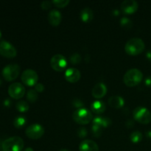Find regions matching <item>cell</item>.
I'll return each mask as SVG.
<instances>
[{
	"label": "cell",
	"instance_id": "obj_1",
	"mask_svg": "<svg viewBox=\"0 0 151 151\" xmlns=\"http://www.w3.org/2000/svg\"><path fill=\"white\" fill-rule=\"evenodd\" d=\"M145 48V44L142 39L133 38L128 40L125 45V50L130 55H138L143 52Z\"/></svg>",
	"mask_w": 151,
	"mask_h": 151
},
{
	"label": "cell",
	"instance_id": "obj_2",
	"mask_svg": "<svg viewBox=\"0 0 151 151\" xmlns=\"http://www.w3.org/2000/svg\"><path fill=\"white\" fill-rule=\"evenodd\" d=\"M143 79V74L139 69H131L125 72L123 77V82L127 86L134 87L139 84Z\"/></svg>",
	"mask_w": 151,
	"mask_h": 151
},
{
	"label": "cell",
	"instance_id": "obj_3",
	"mask_svg": "<svg viewBox=\"0 0 151 151\" xmlns=\"http://www.w3.org/2000/svg\"><path fill=\"white\" fill-rule=\"evenodd\" d=\"M24 140L19 137H12L7 139L2 142V151H22L23 150Z\"/></svg>",
	"mask_w": 151,
	"mask_h": 151
},
{
	"label": "cell",
	"instance_id": "obj_4",
	"mask_svg": "<svg viewBox=\"0 0 151 151\" xmlns=\"http://www.w3.org/2000/svg\"><path fill=\"white\" fill-rule=\"evenodd\" d=\"M74 121L80 125H86L93 120V114L91 111L85 108L77 109L72 114Z\"/></svg>",
	"mask_w": 151,
	"mask_h": 151
},
{
	"label": "cell",
	"instance_id": "obj_5",
	"mask_svg": "<svg viewBox=\"0 0 151 151\" xmlns=\"http://www.w3.org/2000/svg\"><path fill=\"white\" fill-rule=\"evenodd\" d=\"M133 116L138 122L147 125L151 122V113L147 108L138 106L133 111Z\"/></svg>",
	"mask_w": 151,
	"mask_h": 151
},
{
	"label": "cell",
	"instance_id": "obj_6",
	"mask_svg": "<svg viewBox=\"0 0 151 151\" xmlns=\"http://www.w3.org/2000/svg\"><path fill=\"white\" fill-rule=\"evenodd\" d=\"M20 66L16 63H10L3 68L1 75L7 81H13L19 77L20 73Z\"/></svg>",
	"mask_w": 151,
	"mask_h": 151
},
{
	"label": "cell",
	"instance_id": "obj_7",
	"mask_svg": "<svg viewBox=\"0 0 151 151\" xmlns=\"http://www.w3.org/2000/svg\"><path fill=\"white\" fill-rule=\"evenodd\" d=\"M24 84L28 86H34L38 83V75L35 70L31 69H25L21 77Z\"/></svg>",
	"mask_w": 151,
	"mask_h": 151
},
{
	"label": "cell",
	"instance_id": "obj_8",
	"mask_svg": "<svg viewBox=\"0 0 151 151\" xmlns=\"http://www.w3.org/2000/svg\"><path fill=\"white\" fill-rule=\"evenodd\" d=\"M0 55L7 58H13L17 55V50L10 42L1 40L0 41Z\"/></svg>",
	"mask_w": 151,
	"mask_h": 151
},
{
	"label": "cell",
	"instance_id": "obj_9",
	"mask_svg": "<svg viewBox=\"0 0 151 151\" xmlns=\"http://www.w3.org/2000/svg\"><path fill=\"white\" fill-rule=\"evenodd\" d=\"M25 134L28 138L32 139H38L41 138L44 134V128L42 125L38 123L32 124L27 128Z\"/></svg>",
	"mask_w": 151,
	"mask_h": 151
},
{
	"label": "cell",
	"instance_id": "obj_10",
	"mask_svg": "<svg viewBox=\"0 0 151 151\" xmlns=\"http://www.w3.org/2000/svg\"><path fill=\"white\" fill-rule=\"evenodd\" d=\"M8 94L15 100H20L25 94V87L20 83H13L8 88Z\"/></svg>",
	"mask_w": 151,
	"mask_h": 151
},
{
	"label": "cell",
	"instance_id": "obj_11",
	"mask_svg": "<svg viewBox=\"0 0 151 151\" xmlns=\"http://www.w3.org/2000/svg\"><path fill=\"white\" fill-rule=\"evenodd\" d=\"M50 65L56 72H62L67 66V60L62 55L56 54L51 58Z\"/></svg>",
	"mask_w": 151,
	"mask_h": 151
},
{
	"label": "cell",
	"instance_id": "obj_12",
	"mask_svg": "<svg viewBox=\"0 0 151 151\" xmlns=\"http://www.w3.org/2000/svg\"><path fill=\"white\" fill-rule=\"evenodd\" d=\"M139 4L134 0H125L121 4V10L125 14H133L138 10Z\"/></svg>",
	"mask_w": 151,
	"mask_h": 151
},
{
	"label": "cell",
	"instance_id": "obj_13",
	"mask_svg": "<svg viewBox=\"0 0 151 151\" xmlns=\"http://www.w3.org/2000/svg\"><path fill=\"white\" fill-rule=\"evenodd\" d=\"M64 77L66 81L75 83L81 79V73L76 68H69L65 71Z\"/></svg>",
	"mask_w": 151,
	"mask_h": 151
},
{
	"label": "cell",
	"instance_id": "obj_14",
	"mask_svg": "<svg viewBox=\"0 0 151 151\" xmlns=\"http://www.w3.org/2000/svg\"><path fill=\"white\" fill-rule=\"evenodd\" d=\"M47 19H48L49 23L51 25L55 27L58 26L60 24V22H61L62 15L59 10L53 9L48 13Z\"/></svg>",
	"mask_w": 151,
	"mask_h": 151
},
{
	"label": "cell",
	"instance_id": "obj_15",
	"mask_svg": "<svg viewBox=\"0 0 151 151\" xmlns=\"http://www.w3.org/2000/svg\"><path fill=\"white\" fill-rule=\"evenodd\" d=\"M107 93V86L103 83H98L92 88L91 94L96 99H100L104 97Z\"/></svg>",
	"mask_w": 151,
	"mask_h": 151
},
{
	"label": "cell",
	"instance_id": "obj_16",
	"mask_svg": "<svg viewBox=\"0 0 151 151\" xmlns=\"http://www.w3.org/2000/svg\"><path fill=\"white\" fill-rule=\"evenodd\" d=\"M80 151H99V146L95 142L91 139H85L79 145Z\"/></svg>",
	"mask_w": 151,
	"mask_h": 151
},
{
	"label": "cell",
	"instance_id": "obj_17",
	"mask_svg": "<svg viewBox=\"0 0 151 151\" xmlns=\"http://www.w3.org/2000/svg\"><path fill=\"white\" fill-rule=\"evenodd\" d=\"M109 104L114 109H121L125 105V100L120 96H112L109 97Z\"/></svg>",
	"mask_w": 151,
	"mask_h": 151
},
{
	"label": "cell",
	"instance_id": "obj_18",
	"mask_svg": "<svg viewBox=\"0 0 151 151\" xmlns=\"http://www.w3.org/2000/svg\"><path fill=\"white\" fill-rule=\"evenodd\" d=\"M91 111L94 112V114H103L106 111V104L102 100H95V101L91 103Z\"/></svg>",
	"mask_w": 151,
	"mask_h": 151
},
{
	"label": "cell",
	"instance_id": "obj_19",
	"mask_svg": "<svg viewBox=\"0 0 151 151\" xmlns=\"http://www.w3.org/2000/svg\"><path fill=\"white\" fill-rule=\"evenodd\" d=\"M81 19L85 23H88L91 22L94 18V13L93 10L89 7H85L81 12Z\"/></svg>",
	"mask_w": 151,
	"mask_h": 151
},
{
	"label": "cell",
	"instance_id": "obj_20",
	"mask_svg": "<svg viewBox=\"0 0 151 151\" xmlns=\"http://www.w3.org/2000/svg\"><path fill=\"white\" fill-rule=\"evenodd\" d=\"M93 124L100 125L102 128H107L111 124V120L109 117L104 116H96L93 119Z\"/></svg>",
	"mask_w": 151,
	"mask_h": 151
},
{
	"label": "cell",
	"instance_id": "obj_21",
	"mask_svg": "<svg viewBox=\"0 0 151 151\" xmlns=\"http://www.w3.org/2000/svg\"><path fill=\"white\" fill-rule=\"evenodd\" d=\"M27 119L23 116H16L13 120V125L16 128H22L26 125Z\"/></svg>",
	"mask_w": 151,
	"mask_h": 151
},
{
	"label": "cell",
	"instance_id": "obj_22",
	"mask_svg": "<svg viewBox=\"0 0 151 151\" xmlns=\"http://www.w3.org/2000/svg\"><path fill=\"white\" fill-rule=\"evenodd\" d=\"M16 108L21 113H25L29 110V105L26 101L19 100L16 104Z\"/></svg>",
	"mask_w": 151,
	"mask_h": 151
},
{
	"label": "cell",
	"instance_id": "obj_23",
	"mask_svg": "<svg viewBox=\"0 0 151 151\" xmlns=\"http://www.w3.org/2000/svg\"><path fill=\"white\" fill-rule=\"evenodd\" d=\"M142 139V134L139 131H134L130 134V140L133 143L140 142Z\"/></svg>",
	"mask_w": 151,
	"mask_h": 151
},
{
	"label": "cell",
	"instance_id": "obj_24",
	"mask_svg": "<svg viewBox=\"0 0 151 151\" xmlns=\"http://www.w3.org/2000/svg\"><path fill=\"white\" fill-rule=\"evenodd\" d=\"M38 98V92L35 90V88H30L27 91V100L30 103H35L37 101Z\"/></svg>",
	"mask_w": 151,
	"mask_h": 151
},
{
	"label": "cell",
	"instance_id": "obj_25",
	"mask_svg": "<svg viewBox=\"0 0 151 151\" xmlns=\"http://www.w3.org/2000/svg\"><path fill=\"white\" fill-rule=\"evenodd\" d=\"M120 25L125 29H130L133 26V22L129 18L124 16L120 19Z\"/></svg>",
	"mask_w": 151,
	"mask_h": 151
},
{
	"label": "cell",
	"instance_id": "obj_26",
	"mask_svg": "<svg viewBox=\"0 0 151 151\" xmlns=\"http://www.w3.org/2000/svg\"><path fill=\"white\" fill-rule=\"evenodd\" d=\"M91 131H92V134H94V137H100L103 133V128L98 125L93 124L92 126H91Z\"/></svg>",
	"mask_w": 151,
	"mask_h": 151
},
{
	"label": "cell",
	"instance_id": "obj_27",
	"mask_svg": "<svg viewBox=\"0 0 151 151\" xmlns=\"http://www.w3.org/2000/svg\"><path fill=\"white\" fill-rule=\"evenodd\" d=\"M70 1L69 0H54L52 1V3L54 4L55 7H65L69 4Z\"/></svg>",
	"mask_w": 151,
	"mask_h": 151
},
{
	"label": "cell",
	"instance_id": "obj_28",
	"mask_svg": "<svg viewBox=\"0 0 151 151\" xmlns=\"http://www.w3.org/2000/svg\"><path fill=\"white\" fill-rule=\"evenodd\" d=\"M69 60L72 64H78L81 61V56L78 53H74L70 56Z\"/></svg>",
	"mask_w": 151,
	"mask_h": 151
},
{
	"label": "cell",
	"instance_id": "obj_29",
	"mask_svg": "<svg viewBox=\"0 0 151 151\" xmlns=\"http://www.w3.org/2000/svg\"><path fill=\"white\" fill-rule=\"evenodd\" d=\"M87 134H88V131H87V129L86 128H81L78 129V135L80 138H85L86 137Z\"/></svg>",
	"mask_w": 151,
	"mask_h": 151
},
{
	"label": "cell",
	"instance_id": "obj_30",
	"mask_svg": "<svg viewBox=\"0 0 151 151\" xmlns=\"http://www.w3.org/2000/svg\"><path fill=\"white\" fill-rule=\"evenodd\" d=\"M52 4V1H44L41 2V7L42 9H44V10H49V9L51 7Z\"/></svg>",
	"mask_w": 151,
	"mask_h": 151
},
{
	"label": "cell",
	"instance_id": "obj_31",
	"mask_svg": "<svg viewBox=\"0 0 151 151\" xmlns=\"http://www.w3.org/2000/svg\"><path fill=\"white\" fill-rule=\"evenodd\" d=\"M72 105H73L74 107L80 108V109L83 108V106H84L83 103L81 100H78V99H75V100H74L73 101H72Z\"/></svg>",
	"mask_w": 151,
	"mask_h": 151
},
{
	"label": "cell",
	"instance_id": "obj_32",
	"mask_svg": "<svg viewBox=\"0 0 151 151\" xmlns=\"http://www.w3.org/2000/svg\"><path fill=\"white\" fill-rule=\"evenodd\" d=\"M35 90L37 92H42L44 90V86L41 83H38L35 86Z\"/></svg>",
	"mask_w": 151,
	"mask_h": 151
},
{
	"label": "cell",
	"instance_id": "obj_33",
	"mask_svg": "<svg viewBox=\"0 0 151 151\" xmlns=\"http://www.w3.org/2000/svg\"><path fill=\"white\" fill-rule=\"evenodd\" d=\"M145 83L147 87H151V76H148L145 80Z\"/></svg>",
	"mask_w": 151,
	"mask_h": 151
},
{
	"label": "cell",
	"instance_id": "obj_34",
	"mask_svg": "<svg viewBox=\"0 0 151 151\" xmlns=\"http://www.w3.org/2000/svg\"><path fill=\"white\" fill-rule=\"evenodd\" d=\"M146 58H147V60L151 61V50H148L146 53Z\"/></svg>",
	"mask_w": 151,
	"mask_h": 151
},
{
	"label": "cell",
	"instance_id": "obj_35",
	"mask_svg": "<svg viewBox=\"0 0 151 151\" xmlns=\"http://www.w3.org/2000/svg\"><path fill=\"white\" fill-rule=\"evenodd\" d=\"M10 101L9 99H6L5 100H4V106H10Z\"/></svg>",
	"mask_w": 151,
	"mask_h": 151
},
{
	"label": "cell",
	"instance_id": "obj_36",
	"mask_svg": "<svg viewBox=\"0 0 151 151\" xmlns=\"http://www.w3.org/2000/svg\"><path fill=\"white\" fill-rule=\"evenodd\" d=\"M146 137L151 139V131H148L147 132H146Z\"/></svg>",
	"mask_w": 151,
	"mask_h": 151
},
{
	"label": "cell",
	"instance_id": "obj_37",
	"mask_svg": "<svg viewBox=\"0 0 151 151\" xmlns=\"http://www.w3.org/2000/svg\"><path fill=\"white\" fill-rule=\"evenodd\" d=\"M23 151H34L33 149L31 148V147H27V148L24 149Z\"/></svg>",
	"mask_w": 151,
	"mask_h": 151
},
{
	"label": "cell",
	"instance_id": "obj_38",
	"mask_svg": "<svg viewBox=\"0 0 151 151\" xmlns=\"http://www.w3.org/2000/svg\"><path fill=\"white\" fill-rule=\"evenodd\" d=\"M112 13H113V14H114V13H115V15H116H116H119V10H115L114 11L112 12Z\"/></svg>",
	"mask_w": 151,
	"mask_h": 151
},
{
	"label": "cell",
	"instance_id": "obj_39",
	"mask_svg": "<svg viewBox=\"0 0 151 151\" xmlns=\"http://www.w3.org/2000/svg\"><path fill=\"white\" fill-rule=\"evenodd\" d=\"M59 151H69V150H66V149H61V150H60Z\"/></svg>",
	"mask_w": 151,
	"mask_h": 151
},
{
	"label": "cell",
	"instance_id": "obj_40",
	"mask_svg": "<svg viewBox=\"0 0 151 151\" xmlns=\"http://www.w3.org/2000/svg\"><path fill=\"white\" fill-rule=\"evenodd\" d=\"M1 35H2V33H1V31L0 30V39H1Z\"/></svg>",
	"mask_w": 151,
	"mask_h": 151
},
{
	"label": "cell",
	"instance_id": "obj_41",
	"mask_svg": "<svg viewBox=\"0 0 151 151\" xmlns=\"http://www.w3.org/2000/svg\"><path fill=\"white\" fill-rule=\"evenodd\" d=\"M1 145H2V143H1V140H0V147L1 148Z\"/></svg>",
	"mask_w": 151,
	"mask_h": 151
},
{
	"label": "cell",
	"instance_id": "obj_42",
	"mask_svg": "<svg viewBox=\"0 0 151 151\" xmlns=\"http://www.w3.org/2000/svg\"><path fill=\"white\" fill-rule=\"evenodd\" d=\"M1 80H0V85H1Z\"/></svg>",
	"mask_w": 151,
	"mask_h": 151
}]
</instances>
